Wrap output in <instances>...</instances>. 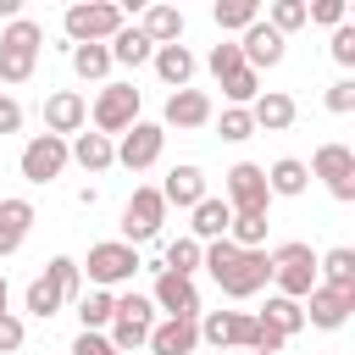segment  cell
Masks as SVG:
<instances>
[{
	"instance_id": "cell-46",
	"label": "cell",
	"mask_w": 355,
	"mask_h": 355,
	"mask_svg": "<svg viewBox=\"0 0 355 355\" xmlns=\"http://www.w3.org/2000/svg\"><path fill=\"white\" fill-rule=\"evenodd\" d=\"M72 355H122V349H116L105 333H78V338H72Z\"/></svg>"
},
{
	"instance_id": "cell-19",
	"label": "cell",
	"mask_w": 355,
	"mask_h": 355,
	"mask_svg": "<svg viewBox=\"0 0 355 355\" xmlns=\"http://www.w3.org/2000/svg\"><path fill=\"white\" fill-rule=\"evenodd\" d=\"M33 222H39L33 200H22V194H6V200H0V261L22 250V239H28Z\"/></svg>"
},
{
	"instance_id": "cell-33",
	"label": "cell",
	"mask_w": 355,
	"mask_h": 355,
	"mask_svg": "<svg viewBox=\"0 0 355 355\" xmlns=\"http://www.w3.org/2000/svg\"><path fill=\"white\" fill-rule=\"evenodd\" d=\"M44 277L55 283V294H61L67 305H78V300H83V266H78L72 255H50V266H44Z\"/></svg>"
},
{
	"instance_id": "cell-18",
	"label": "cell",
	"mask_w": 355,
	"mask_h": 355,
	"mask_svg": "<svg viewBox=\"0 0 355 355\" xmlns=\"http://www.w3.org/2000/svg\"><path fill=\"white\" fill-rule=\"evenodd\" d=\"M211 122V94L205 89H178L166 94V111H161V128H178V133H194Z\"/></svg>"
},
{
	"instance_id": "cell-3",
	"label": "cell",
	"mask_w": 355,
	"mask_h": 355,
	"mask_svg": "<svg viewBox=\"0 0 355 355\" xmlns=\"http://www.w3.org/2000/svg\"><path fill=\"white\" fill-rule=\"evenodd\" d=\"M39 44H44V28L33 17L6 22V33H0V83H28L33 67H39Z\"/></svg>"
},
{
	"instance_id": "cell-22",
	"label": "cell",
	"mask_w": 355,
	"mask_h": 355,
	"mask_svg": "<svg viewBox=\"0 0 355 355\" xmlns=\"http://www.w3.org/2000/svg\"><path fill=\"white\" fill-rule=\"evenodd\" d=\"M200 349V322H155L150 327V355H194Z\"/></svg>"
},
{
	"instance_id": "cell-36",
	"label": "cell",
	"mask_w": 355,
	"mask_h": 355,
	"mask_svg": "<svg viewBox=\"0 0 355 355\" xmlns=\"http://www.w3.org/2000/svg\"><path fill=\"white\" fill-rule=\"evenodd\" d=\"M61 305H67V300L55 294V283H50L44 272H39V277L28 283V294H22V311H28V316H39V322H50V316H55Z\"/></svg>"
},
{
	"instance_id": "cell-15",
	"label": "cell",
	"mask_w": 355,
	"mask_h": 355,
	"mask_svg": "<svg viewBox=\"0 0 355 355\" xmlns=\"http://www.w3.org/2000/svg\"><path fill=\"white\" fill-rule=\"evenodd\" d=\"M349 316H355V288H327V283H316V288L305 294V322H311V327L333 333V327H344Z\"/></svg>"
},
{
	"instance_id": "cell-35",
	"label": "cell",
	"mask_w": 355,
	"mask_h": 355,
	"mask_svg": "<svg viewBox=\"0 0 355 355\" xmlns=\"http://www.w3.org/2000/svg\"><path fill=\"white\" fill-rule=\"evenodd\" d=\"M161 266H166V272H178V277H194V272L205 266V244L183 233V239H172V244H166V261H161Z\"/></svg>"
},
{
	"instance_id": "cell-41",
	"label": "cell",
	"mask_w": 355,
	"mask_h": 355,
	"mask_svg": "<svg viewBox=\"0 0 355 355\" xmlns=\"http://www.w3.org/2000/svg\"><path fill=\"white\" fill-rule=\"evenodd\" d=\"M322 105H327L333 116H349V111H355V72H344L338 83H327V94H322Z\"/></svg>"
},
{
	"instance_id": "cell-4",
	"label": "cell",
	"mask_w": 355,
	"mask_h": 355,
	"mask_svg": "<svg viewBox=\"0 0 355 355\" xmlns=\"http://www.w3.org/2000/svg\"><path fill=\"white\" fill-rule=\"evenodd\" d=\"M61 28H67L72 44H111V39L128 28V11L111 6V0H83V6H67Z\"/></svg>"
},
{
	"instance_id": "cell-9",
	"label": "cell",
	"mask_w": 355,
	"mask_h": 355,
	"mask_svg": "<svg viewBox=\"0 0 355 355\" xmlns=\"http://www.w3.org/2000/svg\"><path fill=\"white\" fill-rule=\"evenodd\" d=\"M67 161H72V139L33 133V139L22 144V155H17V172H22L28 183H55V178L67 172Z\"/></svg>"
},
{
	"instance_id": "cell-10",
	"label": "cell",
	"mask_w": 355,
	"mask_h": 355,
	"mask_svg": "<svg viewBox=\"0 0 355 355\" xmlns=\"http://www.w3.org/2000/svg\"><path fill=\"white\" fill-rule=\"evenodd\" d=\"M261 338V322L250 311H205L200 316V344L211 349H255Z\"/></svg>"
},
{
	"instance_id": "cell-6",
	"label": "cell",
	"mask_w": 355,
	"mask_h": 355,
	"mask_svg": "<svg viewBox=\"0 0 355 355\" xmlns=\"http://www.w3.org/2000/svg\"><path fill=\"white\" fill-rule=\"evenodd\" d=\"M139 266H144L139 250L122 244V239H100V244H89V261H83V272H89L94 288H122V283H133Z\"/></svg>"
},
{
	"instance_id": "cell-7",
	"label": "cell",
	"mask_w": 355,
	"mask_h": 355,
	"mask_svg": "<svg viewBox=\"0 0 355 355\" xmlns=\"http://www.w3.org/2000/svg\"><path fill=\"white\" fill-rule=\"evenodd\" d=\"M161 222H166V200H161V189H150V183H139L133 194H128V205H122V244H150V239H161Z\"/></svg>"
},
{
	"instance_id": "cell-44",
	"label": "cell",
	"mask_w": 355,
	"mask_h": 355,
	"mask_svg": "<svg viewBox=\"0 0 355 355\" xmlns=\"http://www.w3.org/2000/svg\"><path fill=\"white\" fill-rule=\"evenodd\" d=\"M327 50H333V61H338L344 72H355V22H344V28H333V39H327Z\"/></svg>"
},
{
	"instance_id": "cell-45",
	"label": "cell",
	"mask_w": 355,
	"mask_h": 355,
	"mask_svg": "<svg viewBox=\"0 0 355 355\" xmlns=\"http://www.w3.org/2000/svg\"><path fill=\"white\" fill-rule=\"evenodd\" d=\"M22 338H28V327H22V316H0V355H17L22 349Z\"/></svg>"
},
{
	"instance_id": "cell-14",
	"label": "cell",
	"mask_w": 355,
	"mask_h": 355,
	"mask_svg": "<svg viewBox=\"0 0 355 355\" xmlns=\"http://www.w3.org/2000/svg\"><path fill=\"white\" fill-rule=\"evenodd\" d=\"M311 178H322L333 200H349V189H355V150L349 144H322L311 155Z\"/></svg>"
},
{
	"instance_id": "cell-26",
	"label": "cell",
	"mask_w": 355,
	"mask_h": 355,
	"mask_svg": "<svg viewBox=\"0 0 355 355\" xmlns=\"http://www.w3.org/2000/svg\"><path fill=\"white\" fill-rule=\"evenodd\" d=\"M72 161H78L83 172H111V166H116V144H111L105 133H78V139H72Z\"/></svg>"
},
{
	"instance_id": "cell-20",
	"label": "cell",
	"mask_w": 355,
	"mask_h": 355,
	"mask_svg": "<svg viewBox=\"0 0 355 355\" xmlns=\"http://www.w3.org/2000/svg\"><path fill=\"white\" fill-rule=\"evenodd\" d=\"M189 216H194V222H189V239H200V244H216V239H227V227H233V205H227L222 194H205Z\"/></svg>"
},
{
	"instance_id": "cell-25",
	"label": "cell",
	"mask_w": 355,
	"mask_h": 355,
	"mask_svg": "<svg viewBox=\"0 0 355 355\" xmlns=\"http://www.w3.org/2000/svg\"><path fill=\"white\" fill-rule=\"evenodd\" d=\"M266 189H272V200H277V194H283V200H300V194L311 189V166L294 161V155H283V161L266 166Z\"/></svg>"
},
{
	"instance_id": "cell-13",
	"label": "cell",
	"mask_w": 355,
	"mask_h": 355,
	"mask_svg": "<svg viewBox=\"0 0 355 355\" xmlns=\"http://www.w3.org/2000/svg\"><path fill=\"white\" fill-rule=\"evenodd\" d=\"M155 311H166L172 322H200V288L194 277H178V272H155Z\"/></svg>"
},
{
	"instance_id": "cell-24",
	"label": "cell",
	"mask_w": 355,
	"mask_h": 355,
	"mask_svg": "<svg viewBox=\"0 0 355 355\" xmlns=\"http://www.w3.org/2000/svg\"><path fill=\"white\" fill-rule=\"evenodd\" d=\"M150 67H155V78L178 94V89H189V78H194V50H189V44H161Z\"/></svg>"
},
{
	"instance_id": "cell-39",
	"label": "cell",
	"mask_w": 355,
	"mask_h": 355,
	"mask_svg": "<svg viewBox=\"0 0 355 355\" xmlns=\"http://www.w3.org/2000/svg\"><path fill=\"white\" fill-rule=\"evenodd\" d=\"M205 67H211V78H216V83H222V78H233V72L244 67V50H239V39H222V44H211Z\"/></svg>"
},
{
	"instance_id": "cell-34",
	"label": "cell",
	"mask_w": 355,
	"mask_h": 355,
	"mask_svg": "<svg viewBox=\"0 0 355 355\" xmlns=\"http://www.w3.org/2000/svg\"><path fill=\"white\" fill-rule=\"evenodd\" d=\"M216 28L222 33H244V28H255L261 22V0H216Z\"/></svg>"
},
{
	"instance_id": "cell-16",
	"label": "cell",
	"mask_w": 355,
	"mask_h": 355,
	"mask_svg": "<svg viewBox=\"0 0 355 355\" xmlns=\"http://www.w3.org/2000/svg\"><path fill=\"white\" fill-rule=\"evenodd\" d=\"M239 50H244V67H250V72H266V67H277V61L288 55V39L261 17L255 28H244V33H239Z\"/></svg>"
},
{
	"instance_id": "cell-21",
	"label": "cell",
	"mask_w": 355,
	"mask_h": 355,
	"mask_svg": "<svg viewBox=\"0 0 355 355\" xmlns=\"http://www.w3.org/2000/svg\"><path fill=\"white\" fill-rule=\"evenodd\" d=\"M161 200H166V205H183V211H194V205L205 200V172H200L194 161L172 166V172H166V183H161Z\"/></svg>"
},
{
	"instance_id": "cell-51",
	"label": "cell",
	"mask_w": 355,
	"mask_h": 355,
	"mask_svg": "<svg viewBox=\"0 0 355 355\" xmlns=\"http://www.w3.org/2000/svg\"><path fill=\"white\" fill-rule=\"evenodd\" d=\"M349 200H355V189H349Z\"/></svg>"
},
{
	"instance_id": "cell-31",
	"label": "cell",
	"mask_w": 355,
	"mask_h": 355,
	"mask_svg": "<svg viewBox=\"0 0 355 355\" xmlns=\"http://www.w3.org/2000/svg\"><path fill=\"white\" fill-rule=\"evenodd\" d=\"M111 61H122V67H144V61H155L150 33H144V28H122V33L111 39Z\"/></svg>"
},
{
	"instance_id": "cell-23",
	"label": "cell",
	"mask_w": 355,
	"mask_h": 355,
	"mask_svg": "<svg viewBox=\"0 0 355 355\" xmlns=\"http://www.w3.org/2000/svg\"><path fill=\"white\" fill-rule=\"evenodd\" d=\"M250 116H255V128H261V133H283V128H294L300 105H294V94H283V89H266V94L250 105Z\"/></svg>"
},
{
	"instance_id": "cell-11",
	"label": "cell",
	"mask_w": 355,
	"mask_h": 355,
	"mask_svg": "<svg viewBox=\"0 0 355 355\" xmlns=\"http://www.w3.org/2000/svg\"><path fill=\"white\" fill-rule=\"evenodd\" d=\"M150 327H155V300H144V294H116V322H111V344L116 349H139V344H150Z\"/></svg>"
},
{
	"instance_id": "cell-38",
	"label": "cell",
	"mask_w": 355,
	"mask_h": 355,
	"mask_svg": "<svg viewBox=\"0 0 355 355\" xmlns=\"http://www.w3.org/2000/svg\"><path fill=\"white\" fill-rule=\"evenodd\" d=\"M266 22L288 39V33H294V28H305L311 17H305V0H272V6H266Z\"/></svg>"
},
{
	"instance_id": "cell-32",
	"label": "cell",
	"mask_w": 355,
	"mask_h": 355,
	"mask_svg": "<svg viewBox=\"0 0 355 355\" xmlns=\"http://www.w3.org/2000/svg\"><path fill=\"white\" fill-rule=\"evenodd\" d=\"M111 67H116V61H111V44H72V72H78L83 83H105Z\"/></svg>"
},
{
	"instance_id": "cell-37",
	"label": "cell",
	"mask_w": 355,
	"mask_h": 355,
	"mask_svg": "<svg viewBox=\"0 0 355 355\" xmlns=\"http://www.w3.org/2000/svg\"><path fill=\"white\" fill-rule=\"evenodd\" d=\"M222 94H227V105H255L261 100V72H250V67H239L233 78H222Z\"/></svg>"
},
{
	"instance_id": "cell-30",
	"label": "cell",
	"mask_w": 355,
	"mask_h": 355,
	"mask_svg": "<svg viewBox=\"0 0 355 355\" xmlns=\"http://www.w3.org/2000/svg\"><path fill=\"white\" fill-rule=\"evenodd\" d=\"M78 322H83V333L111 327V322H116V294H111V288H89V294L78 300Z\"/></svg>"
},
{
	"instance_id": "cell-47",
	"label": "cell",
	"mask_w": 355,
	"mask_h": 355,
	"mask_svg": "<svg viewBox=\"0 0 355 355\" xmlns=\"http://www.w3.org/2000/svg\"><path fill=\"white\" fill-rule=\"evenodd\" d=\"M17 128H22V105H17L11 94H0V139H6V133H17Z\"/></svg>"
},
{
	"instance_id": "cell-43",
	"label": "cell",
	"mask_w": 355,
	"mask_h": 355,
	"mask_svg": "<svg viewBox=\"0 0 355 355\" xmlns=\"http://www.w3.org/2000/svg\"><path fill=\"white\" fill-rule=\"evenodd\" d=\"M250 133H255V116H250L244 105H227V111H222V139H227V144H244Z\"/></svg>"
},
{
	"instance_id": "cell-42",
	"label": "cell",
	"mask_w": 355,
	"mask_h": 355,
	"mask_svg": "<svg viewBox=\"0 0 355 355\" xmlns=\"http://www.w3.org/2000/svg\"><path fill=\"white\" fill-rule=\"evenodd\" d=\"M305 17L322 22V28H344V22H349V0H311Z\"/></svg>"
},
{
	"instance_id": "cell-28",
	"label": "cell",
	"mask_w": 355,
	"mask_h": 355,
	"mask_svg": "<svg viewBox=\"0 0 355 355\" xmlns=\"http://www.w3.org/2000/svg\"><path fill=\"white\" fill-rule=\"evenodd\" d=\"M316 277H322L327 288H355V250H349V244L322 250V255H316Z\"/></svg>"
},
{
	"instance_id": "cell-1",
	"label": "cell",
	"mask_w": 355,
	"mask_h": 355,
	"mask_svg": "<svg viewBox=\"0 0 355 355\" xmlns=\"http://www.w3.org/2000/svg\"><path fill=\"white\" fill-rule=\"evenodd\" d=\"M205 272L216 277V288L227 300H250L272 283V255L266 250H239L233 239H216V244H205Z\"/></svg>"
},
{
	"instance_id": "cell-50",
	"label": "cell",
	"mask_w": 355,
	"mask_h": 355,
	"mask_svg": "<svg viewBox=\"0 0 355 355\" xmlns=\"http://www.w3.org/2000/svg\"><path fill=\"white\" fill-rule=\"evenodd\" d=\"M250 355H261V349H250Z\"/></svg>"
},
{
	"instance_id": "cell-29",
	"label": "cell",
	"mask_w": 355,
	"mask_h": 355,
	"mask_svg": "<svg viewBox=\"0 0 355 355\" xmlns=\"http://www.w3.org/2000/svg\"><path fill=\"white\" fill-rule=\"evenodd\" d=\"M139 28L150 33L155 50H161V44H183V11H178V6H150Z\"/></svg>"
},
{
	"instance_id": "cell-5",
	"label": "cell",
	"mask_w": 355,
	"mask_h": 355,
	"mask_svg": "<svg viewBox=\"0 0 355 355\" xmlns=\"http://www.w3.org/2000/svg\"><path fill=\"white\" fill-rule=\"evenodd\" d=\"M222 200L233 205V216H266V205H272L266 166H255V161L227 166V172H222Z\"/></svg>"
},
{
	"instance_id": "cell-2",
	"label": "cell",
	"mask_w": 355,
	"mask_h": 355,
	"mask_svg": "<svg viewBox=\"0 0 355 355\" xmlns=\"http://www.w3.org/2000/svg\"><path fill=\"white\" fill-rule=\"evenodd\" d=\"M266 255H272V283H277V294L305 305V294L322 283V277H316V250H311L305 239H283V244L266 250Z\"/></svg>"
},
{
	"instance_id": "cell-17",
	"label": "cell",
	"mask_w": 355,
	"mask_h": 355,
	"mask_svg": "<svg viewBox=\"0 0 355 355\" xmlns=\"http://www.w3.org/2000/svg\"><path fill=\"white\" fill-rule=\"evenodd\" d=\"M83 128H89V100L78 89H55L44 100V133L67 139V133H83Z\"/></svg>"
},
{
	"instance_id": "cell-49",
	"label": "cell",
	"mask_w": 355,
	"mask_h": 355,
	"mask_svg": "<svg viewBox=\"0 0 355 355\" xmlns=\"http://www.w3.org/2000/svg\"><path fill=\"white\" fill-rule=\"evenodd\" d=\"M349 22H355V6H349Z\"/></svg>"
},
{
	"instance_id": "cell-12",
	"label": "cell",
	"mask_w": 355,
	"mask_h": 355,
	"mask_svg": "<svg viewBox=\"0 0 355 355\" xmlns=\"http://www.w3.org/2000/svg\"><path fill=\"white\" fill-rule=\"evenodd\" d=\"M161 150H166V128H161V122H133V128L116 139V161H122L128 172L155 166V161H161Z\"/></svg>"
},
{
	"instance_id": "cell-27",
	"label": "cell",
	"mask_w": 355,
	"mask_h": 355,
	"mask_svg": "<svg viewBox=\"0 0 355 355\" xmlns=\"http://www.w3.org/2000/svg\"><path fill=\"white\" fill-rule=\"evenodd\" d=\"M261 327H272V333L288 344V338L305 327V305H300V300H283V294H272V300H266V311H261Z\"/></svg>"
},
{
	"instance_id": "cell-8",
	"label": "cell",
	"mask_w": 355,
	"mask_h": 355,
	"mask_svg": "<svg viewBox=\"0 0 355 355\" xmlns=\"http://www.w3.org/2000/svg\"><path fill=\"white\" fill-rule=\"evenodd\" d=\"M89 122H94V133H128L133 122H139V89L133 83H100V94H94V105H89Z\"/></svg>"
},
{
	"instance_id": "cell-48",
	"label": "cell",
	"mask_w": 355,
	"mask_h": 355,
	"mask_svg": "<svg viewBox=\"0 0 355 355\" xmlns=\"http://www.w3.org/2000/svg\"><path fill=\"white\" fill-rule=\"evenodd\" d=\"M6 300H11V288H6V272H0V316H6Z\"/></svg>"
},
{
	"instance_id": "cell-40",
	"label": "cell",
	"mask_w": 355,
	"mask_h": 355,
	"mask_svg": "<svg viewBox=\"0 0 355 355\" xmlns=\"http://www.w3.org/2000/svg\"><path fill=\"white\" fill-rule=\"evenodd\" d=\"M266 216H233V227H227V239L239 244V250H266Z\"/></svg>"
}]
</instances>
